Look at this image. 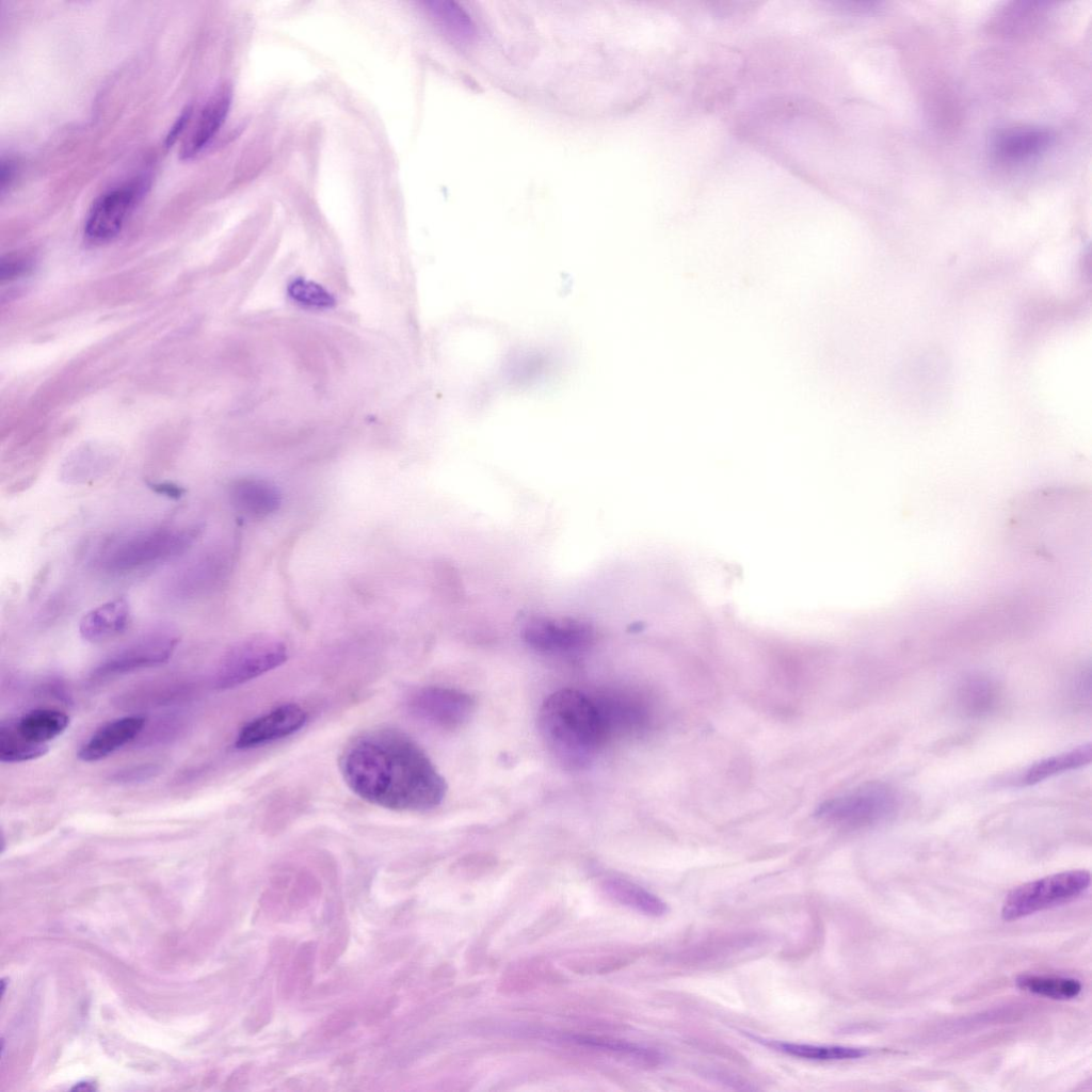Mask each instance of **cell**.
Wrapping results in <instances>:
<instances>
[{
    "instance_id": "9",
    "label": "cell",
    "mask_w": 1092,
    "mask_h": 1092,
    "mask_svg": "<svg viewBox=\"0 0 1092 1092\" xmlns=\"http://www.w3.org/2000/svg\"><path fill=\"white\" fill-rule=\"evenodd\" d=\"M410 712L431 725L453 729L465 724L473 712L472 697L454 688L428 686L407 698Z\"/></svg>"
},
{
    "instance_id": "6",
    "label": "cell",
    "mask_w": 1092,
    "mask_h": 1092,
    "mask_svg": "<svg viewBox=\"0 0 1092 1092\" xmlns=\"http://www.w3.org/2000/svg\"><path fill=\"white\" fill-rule=\"evenodd\" d=\"M896 806L897 799L889 788L868 784L822 802L814 815L825 823L863 828L885 819Z\"/></svg>"
},
{
    "instance_id": "20",
    "label": "cell",
    "mask_w": 1092,
    "mask_h": 1092,
    "mask_svg": "<svg viewBox=\"0 0 1092 1092\" xmlns=\"http://www.w3.org/2000/svg\"><path fill=\"white\" fill-rule=\"evenodd\" d=\"M1092 759L1091 743L1044 758L1031 765L1021 782L1023 785H1033L1064 771L1077 769L1089 765Z\"/></svg>"
},
{
    "instance_id": "33",
    "label": "cell",
    "mask_w": 1092,
    "mask_h": 1092,
    "mask_svg": "<svg viewBox=\"0 0 1092 1092\" xmlns=\"http://www.w3.org/2000/svg\"><path fill=\"white\" fill-rule=\"evenodd\" d=\"M14 173L15 166L13 161L10 159L2 160L0 175L1 194H3L5 189H7L11 186L12 181L14 180Z\"/></svg>"
},
{
    "instance_id": "31",
    "label": "cell",
    "mask_w": 1092,
    "mask_h": 1092,
    "mask_svg": "<svg viewBox=\"0 0 1092 1092\" xmlns=\"http://www.w3.org/2000/svg\"><path fill=\"white\" fill-rule=\"evenodd\" d=\"M148 487L152 492L172 499H178L186 494V488L174 482H149Z\"/></svg>"
},
{
    "instance_id": "8",
    "label": "cell",
    "mask_w": 1092,
    "mask_h": 1092,
    "mask_svg": "<svg viewBox=\"0 0 1092 1092\" xmlns=\"http://www.w3.org/2000/svg\"><path fill=\"white\" fill-rule=\"evenodd\" d=\"M178 641L177 633L170 628L154 629L108 656L93 675L106 678L163 664L172 657Z\"/></svg>"
},
{
    "instance_id": "28",
    "label": "cell",
    "mask_w": 1092,
    "mask_h": 1092,
    "mask_svg": "<svg viewBox=\"0 0 1092 1092\" xmlns=\"http://www.w3.org/2000/svg\"><path fill=\"white\" fill-rule=\"evenodd\" d=\"M160 769L156 765H140L118 771L112 778L118 783L143 782L157 775Z\"/></svg>"
},
{
    "instance_id": "3",
    "label": "cell",
    "mask_w": 1092,
    "mask_h": 1092,
    "mask_svg": "<svg viewBox=\"0 0 1092 1092\" xmlns=\"http://www.w3.org/2000/svg\"><path fill=\"white\" fill-rule=\"evenodd\" d=\"M199 533L198 526H161L132 532L108 543L97 564L116 575L146 569L184 553Z\"/></svg>"
},
{
    "instance_id": "34",
    "label": "cell",
    "mask_w": 1092,
    "mask_h": 1092,
    "mask_svg": "<svg viewBox=\"0 0 1092 1092\" xmlns=\"http://www.w3.org/2000/svg\"><path fill=\"white\" fill-rule=\"evenodd\" d=\"M349 1021L347 1019V1015L338 1014L337 1016L332 1017L331 1021L327 1023L326 1033H339L347 1027Z\"/></svg>"
},
{
    "instance_id": "2",
    "label": "cell",
    "mask_w": 1092,
    "mask_h": 1092,
    "mask_svg": "<svg viewBox=\"0 0 1092 1092\" xmlns=\"http://www.w3.org/2000/svg\"><path fill=\"white\" fill-rule=\"evenodd\" d=\"M537 725L548 751L568 770L589 767L609 734L596 701L574 689L545 698Z\"/></svg>"
},
{
    "instance_id": "13",
    "label": "cell",
    "mask_w": 1092,
    "mask_h": 1092,
    "mask_svg": "<svg viewBox=\"0 0 1092 1092\" xmlns=\"http://www.w3.org/2000/svg\"><path fill=\"white\" fill-rule=\"evenodd\" d=\"M231 103V90L220 86L206 101L179 150L180 158L189 160L197 156L214 138L223 125Z\"/></svg>"
},
{
    "instance_id": "19",
    "label": "cell",
    "mask_w": 1092,
    "mask_h": 1092,
    "mask_svg": "<svg viewBox=\"0 0 1092 1092\" xmlns=\"http://www.w3.org/2000/svg\"><path fill=\"white\" fill-rule=\"evenodd\" d=\"M757 1042L781 1051L785 1055L818 1061H831V1060H848L858 1059L869 1055V1051L865 1048L839 1046V1045H813L802 1043H789L781 1042L775 1040L758 1039L752 1037Z\"/></svg>"
},
{
    "instance_id": "23",
    "label": "cell",
    "mask_w": 1092,
    "mask_h": 1092,
    "mask_svg": "<svg viewBox=\"0 0 1092 1092\" xmlns=\"http://www.w3.org/2000/svg\"><path fill=\"white\" fill-rule=\"evenodd\" d=\"M1015 983L1025 992L1060 1000L1077 997L1082 989L1079 980L1066 977L1021 975Z\"/></svg>"
},
{
    "instance_id": "15",
    "label": "cell",
    "mask_w": 1092,
    "mask_h": 1092,
    "mask_svg": "<svg viewBox=\"0 0 1092 1092\" xmlns=\"http://www.w3.org/2000/svg\"><path fill=\"white\" fill-rule=\"evenodd\" d=\"M1053 134L1043 128H1011L994 140V154L1003 162L1028 161L1043 154L1053 143Z\"/></svg>"
},
{
    "instance_id": "24",
    "label": "cell",
    "mask_w": 1092,
    "mask_h": 1092,
    "mask_svg": "<svg viewBox=\"0 0 1092 1092\" xmlns=\"http://www.w3.org/2000/svg\"><path fill=\"white\" fill-rule=\"evenodd\" d=\"M48 752V744H37L25 739L15 728L14 723H2L0 726V760L2 762H22L36 759Z\"/></svg>"
},
{
    "instance_id": "10",
    "label": "cell",
    "mask_w": 1092,
    "mask_h": 1092,
    "mask_svg": "<svg viewBox=\"0 0 1092 1092\" xmlns=\"http://www.w3.org/2000/svg\"><path fill=\"white\" fill-rule=\"evenodd\" d=\"M144 188V182L138 180L102 194L93 204L85 220L84 235L86 239L92 243L100 244L116 237Z\"/></svg>"
},
{
    "instance_id": "27",
    "label": "cell",
    "mask_w": 1092,
    "mask_h": 1092,
    "mask_svg": "<svg viewBox=\"0 0 1092 1092\" xmlns=\"http://www.w3.org/2000/svg\"><path fill=\"white\" fill-rule=\"evenodd\" d=\"M961 704L971 713L983 712L990 708L994 701V689L991 682L984 679H973L966 682L961 690Z\"/></svg>"
},
{
    "instance_id": "18",
    "label": "cell",
    "mask_w": 1092,
    "mask_h": 1092,
    "mask_svg": "<svg viewBox=\"0 0 1092 1092\" xmlns=\"http://www.w3.org/2000/svg\"><path fill=\"white\" fill-rule=\"evenodd\" d=\"M13 723L16 730L28 741L48 744V741L67 728L69 717L57 709L41 708L25 713Z\"/></svg>"
},
{
    "instance_id": "30",
    "label": "cell",
    "mask_w": 1092,
    "mask_h": 1092,
    "mask_svg": "<svg viewBox=\"0 0 1092 1092\" xmlns=\"http://www.w3.org/2000/svg\"><path fill=\"white\" fill-rule=\"evenodd\" d=\"M315 956V946L312 943L304 944L298 951L294 969L296 973L305 974L312 964Z\"/></svg>"
},
{
    "instance_id": "17",
    "label": "cell",
    "mask_w": 1092,
    "mask_h": 1092,
    "mask_svg": "<svg viewBox=\"0 0 1092 1092\" xmlns=\"http://www.w3.org/2000/svg\"><path fill=\"white\" fill-rule=\"evenodd\" d=\"M224 550L205 552L187 565L175 580V592L195 596L214 587L227 572L229 559Z\"/></svg>"
},
{
    "instance_id": "4",
    "label": "cell",
    "mask_w": 1092,
    "mask_h": 1092,
    "mask_svg": "<svg viewBox=\"0 0 1092 1092\" xmlns=\"http://www.w3.org/2000/svg\"><path fill=\"white\" fill-rule=\"evenodd\" d=\"M1091 883L1087 870L1050 874L1013 888L1005 898L1001 917L1013 921L1062 904L1085 893Z\"/></svg>"
},
{
    "instance_id": "12",
    "label": "cell",
    "mask_w": 1092,
    "mask_h": 1092,
    "mask_svg": "<svg viewBox=\"0 0 1092 1092\" xmlns=\"http://www.w3.org/2000/svg\"><path fill=\"white\" fill-rule=\"evenodd\" d=\"M228 497L235 510L253 519L274 514L282 503V495L275 484L253 476L232 480L228 486Z\"/></svg>"
},
{
    "instance_id": "7",
    "label": "cell",
    "mask_w": 1092,
    "mask_h": 1092,
    "mask_svg": "<svg viewBox=\"0 0 1092 1092\" xmlns=\"http://www.w3.org/2000/svg\"><path fill=\"white\" fill-rule=\"evenodd\" d=\"M523 638L529 647L548 656L574 657L585 653L594 643L593 627L571 617H532L526 623Z\"/></svg>"
},
{
    "instance_id": "11",
    "label": "cell",
    "mask_w": 1092,
    "mask_h": 1092,
    "mask_svg": "<svg viewBox=\"0 0 1092 1092\" xmlns=\"http://www.w3.org/2000/svg\"><path fill=\"white\" fill-rule=\"evenodd\" d=\"M307 721L306 711L288 703L251 720L238 733L235 745L246 750L288 737L301 729Z\"/></svg>"
},
{
    "instance_id": "5",
    "label": "cell",
    "mask_w": 1092,
    "mask_h": 1092,
    "mask_svg": "<svg viewBox=\"0 0 1092 1092\" xmlns=\"http://www.w3.org/2000/svg\"><path fill=\"white\" fill-rule=\"evenodd\" d=\"M286 645L271 636H254L234 644L218 663L213 685L225 690L243 685L283 664Z\"/></svg>"
},
{
    "instance_id": "14",
    "label": "cell",
    "mask_w": 1092,
    "mask_h": 1092,
    "mask_svg": "<svg viewBox=\"0 0 1092 1092\" xmlns=\"http://www.w3.org/2000/svg\"><path fill=\"white\" fill-rule=\"evenodd\" d=\"M144 725L145 719L140 716L113 720L92 735L80 748L78 757L86 762L106 758L136 738Z\"/></svg>"
},
{
    "instance_id": "25",
    "label": "cell",
    "mask_w": 1092,
    "mask_h": 1092,
    "mask_svg": "<svg viewBox=\"0 0 1092 1092\" xmlns=\"http://www.w3.org/2000/svg\"><path fill=\"white\" fill-rule=\"evenodd\" d=\"M564 1040L571 1043H576L581 1046L619 1053L625 1056H629L633 1059L651 1063H658L662 1059L661 1055L652 1048L642 1047L624 1041L579 1034L565 1035Z\"/></svg>"
},
{
    "instance_id": "21",
    "label": "cell",
    "mask_w": 1092,
    "mask_h": 1092,
    "mask_svg": "<svg viewBox=\"0 0 1092 1092\" xmlns=\"http://www.w3.org/2000/svg\"><path fill=\"white\" fill-rule=\"evenodd\" d=\"M604 888L615 901L654 917L667 913L668 906L659 897L624 879H609Z\"/></svg>"
},
{
    "instance_id": "29",
    "label": "cell",
    "mask_w": 1092,
    "mask_h": 1092,
    "mask_svg": "<svg viewBox=\"0 0 1092 1092\" xmlns=\"http://www.w3.org/2000/svg\"><path fill=\"white\" fill-rule=\"evenodd\" d=\"M29 268V262L21 258H9L1 264V278L11 280L21 276Z\"/></svg>"
},
{
    "instance_id": "26",
    "label": "cell",
    "mask_w": 1092,
    "mask_h": 1092,
    "mask_svg": "<svg viewBox=\"0 0 1092 1092\" xmlns=\"http://www.w3.org/2000/svg\"><path fill=\"white\" fill-rule=\"evenodd\" d=\"M287 293L296 305L307 309H328L336 303L334 295L323 286L302 277L288 284Z\"/></svg>"
},
{
    "instance_id": "16",
    "label": "cell",
    "mask_w": 1092,
    "mask_h": 1092,
    "mask_svg": "<svg viewBox=\"0 0 1092 1092\" xmlns=\"http://www.w3.org/2000/svg\"><path fill=\"white\" fill-rule=\"evenodd\" d=\"M129 621L128 600L116 597L87 611L80 620L79 632L85 641L101 642L124 632Z\"/></svg>"
},
{
    "instance_id": "32",
    "label": "cell",
    "mask_w": 1092,
    "mask_h": 1092,
    "mask_svg": "<svg viewBox=\"0 0 1092 1092\" xmlns=\"http://www.w3.org/2000/svg\"><path fill=\"white\" fill-rule=\"evenodd\" d=\"M191 115H192V109L190 107L187 108L180 114V116L174 123V125L172 126L171 130L168 131V133L166 135V139H165L166 146H172L177 141L178 136L182 133V131L184 130L187 124L189 123V121L191 118Z\"/></svg>"
},
{
    "instance_id": "1",
    "label": "cell",
    "mask_w": 1092,
    "mask_h": 1092,
    "mask_svg": "<svg viewBox=\"0 0 1092 1092\" xmlns=\"http://www.w3.org/2000/svg\"><path fill=\"white\" fill-rule=\"evenodd\" d=\"M341 775L360 799L392 810L423 812L441 803L445 778L406 734L375 728L353 738L339 758Z\"/></svg>"
},
{
    "instance_id": "22",
    "label": "cell",
    "mask_w": 1092,
    "mask_h": 1092,
    "mask_svg": "<svg viewBox=\"0 0 1092 1092\" xmlns=\"http://www.w3.org/2000/svg\"><path fill=\"white\" fill-rule=\"evenodd\" d=\"M427 5L441 30L452 39L463 43L475 37V23L459 4L451 1H431Z\"/></svg>"
}]
</instances>
